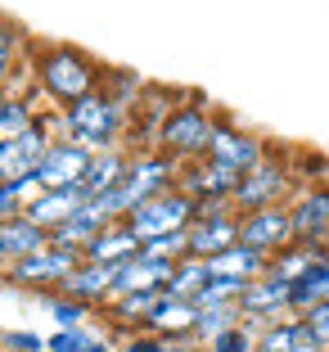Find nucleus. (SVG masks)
Returning a JSON list of instances; mask_svg holds the SVG:
<instances>
[{"label": "nucleus", "mask_w": 329, "mask_h": 352, "mask_svg": "<svg viewBox=\"0 0 329 352\" xmlns=\"http://www.w3.org/2000/svg\"><path fill=\"white\" fill-rule=\"evenodd\" d=\"M41 307L54 316V325H59V330H68V325H95V321H100V307H91V302H82V298H72V294H63V289L41 294Z\"/></svg>", "instance_id": "26"}, {"label": "nucleus", "mask_w": 329, "mask_h": 352, "mask_svg": "<svg viewBox=\"0 0 329 352\" xmlns=\"http://www.w3.org/2000/svg\"><path fill=\"white\" fill-rule=\"evenodd\" d=\"M212 126H216V109L207 104V95L198 91H181V100L172 104V113L158 126V145L163 154H172L176 163L185 167L194 158H207V145H212Z\"/></svg>", "instance_id": "4"}, {"label": "nucleus", "mask_w": 329, "mask_h": 352, "mask_svg": "<svg viewBox=\"0 0 329 352\" xmlns=\"http://www.w3.org/2000/svg\"><path fill=\"white\" fill-rule=\"evenodd\" d=\"M91 158L95 154L86 145H77V140L59 135V140L50 145V154L41 158V167H36V181H41V190H82Z\"/></svg>", "instance_id": "13"}, {"label": "nucleus", "mask_w": 329, "mask_h": 352, "mask_svg": "<svg viewBox=\"0 0 329 352\" xmlns=\"http://www.w3.org/2000/svg\"><path fill=\"white\" fill-rule=\"evenodd\" d=\"M82 204H86L82 190H41V195L27 204V212H23V217L36 221L41 230H59V226H63V221H68Z\"/></svg>", "instance_id": "23"}, {"label": "nucleus", "mask_w": 329, "mask_h": 352, "mask_svg": "<svg viewBox=\"0 0 329 352\" xmlns=\"http://www.w3.org/2000/svg\"><path fill=\"white\" fill-rule=\"evenodd\" d=\"M239 311H244V321L248 325H271L280 321V316H293V302H288V280L280 276H258L253 285L244 289V298H239Z\"/></svg>", "instance_id": "15"}, {"label": "nucleus", "mask_w": 329, "mask_h": 352, "mask_svg": "<svg viewBox=\"0 0 329 352\" xmlns=\"http://www.w3.org/2000/svg\"><path fill=\"white\" fill-rule=\"evenodd\" d=\"M36 113H41V104L32 100V95H10V91H0V140H10V135L27 131V126L36 122Z\"/></svg>", "instance_id": "28"}, {"label": "nucleus", "mask_w": 329, "mask_h": 352, "mask_svg": "<svg viewBox=\"0 0 329 352\" xmlns=\"http://www.w3.org/2000/svg\"><path fill=\"white\" fill-rule=\"evenodd\" d=\"M302 321H307V325H311V334H316V339L329 348V298H325V302H316L311 311H302Z\"/></svg>", "instance_id": "37"}, {"label": "nucleus", "mask_w": 329, "mask_h": 352, "mask_svg": "<svg viewBox=\"0 0 329 352\" xmlns=\"http://www.w3.org/2000/svg\"><path fill=\"white\" fill-rule=\"evenodd\" d=\"M0 348L5 352H50L45 334H32V330H0Z\"/></svg>", "instance_id": "36"}, {"label": "nucleus", "mask_w": 329, "mask_h": 352, "mask_svg": "<svg viewBox=\"0 0 329 352\" xmlns=\"http://www.w3.org/2000/svg\"><path fill=\"white\" fill-rule=\"evenodd\" d=\"M239 244L275 258L280 249L293 244V212L284 208H258V212H239Z\"/></svg>", "instance_id": "12"}, {"label": "nucleus", "mask_w": 329, "mask_h": 352, "mask_svg": "<svg viewBox=\"0 0 329 352\" xmlns=\"http://www.w3.org/2000/svg\"><path fill=\"white\" fill-rule=\"evenodd\" d=\"M298 154H288V149L271 145L266 158L258 167H248L239 176L235 186V208L239 212H258V208H284L293 204V195L302 190V176H298Z\"/></svg>", "instance_id": "5"}, {"label": "nucleus", "mask_w": 329, "mask_h": 352, "mask_svg": "<svg viewBox=\"0 0 329 352\" xmlns=\"http://www.w3.org/2000/svg\"><path fill=\"white\" fill-rule=\"evenodd\" d=\"M140 249H144L140 235H135L126 221H113V226H104L100 235L86 244L82 258H86V262H100V267H122V262H131Z\"/></svg>", "instance_id": "19"}, {"label": "nucleus", "mask_w": 329, "mask_h": 352, "mask_svg": "<svg viewBox=\"0 0 329 352\" xmlns=\"http://www.w3.org/2000/svg\"><path fill=\"white\" fill-rule=\"evenodd\" d=\"M258 352H325V343L311 334L302 316H280L258 330Z\"/></svg>", "instance_id": "17"}, {"label": "nucleus", "mask_w": 329, "mask_h": 352, "mask_svg": "<svg viewBox=\"0 0 329 352\" xmlns=\"http://www.w3.org/2000/svg\"><path fill=\"white\" fill-rule=\"evenodd\" d=\"M176 181H181V163H176L172 154H163V149H131V167H126L122 186L109 190V195H95V204L113 221H126L131 208L176 190Z\"/></svg>", "instance_id": "2"}, {"label": "nucleus", "mask_w": 329, "mask_h": 352, "mask_svg": "<svg viewBox=\"0 0 329 352\" xmlns=\"http://www.w3.org/2000/svg\"><path fill=\"white\" fill-rule=\"evenodd\" d=\"M50 352H117V339L109 325H68V330L45 334Z\"/></svg>", "instance_id": "24"}, {"label": "nucleus", "mask_w": 329, "mask_h": 352, "mask_svg": "<svg viewBox=\"0 0 329 352\" xmlns=\"http://www.w3.org/2000/svg\"><path fill=\"white\" fill-rule=\"evenodd\" d=\"M325 352H329V348H325Z\"/></svg>", "instance_id": "39"}, {"label": "nucleus", "mask_w": 329, "mask_h": 352, "mask_svg": "<svg viewBox=\"0 0 329 352\" xmlns=\"http://www.w3.org/2000/svg\"><path fill=\"white\" fill-rule=\"evenodd\" d=\"M126 126H131V109H126L122 100H113L104 86L91 91L86 100L59 109V135L86 145L91 154L113 149V145H126Z\"/></svg>", "instance_id": "3"}, {"label": "nucleus", "mask_w": 329, "mask_h": 352, "mask_svg": "<svg viewBox=\"0 0 329 352\" xmlns=\"http://www.w3.org/2000/svg\"><path fill=\"white\" fill-rule=\"evenodd\" d=\"M194 217H198V204L181 186H176V190H167V195L149 199V204L131 208V212H126V226L140 235V244H149V239H163V235H176V230H190V221H194Z\"/></svg>", "instance_id": "7"}, {"label": "nucleus", "mask_w": 329, "mask_h": 352, "mask_svg": "<svg viewBox=\"0 0 329 352\" xmlns=\"http://www.w3.org/2000/svg\"><path fill=\"white\" fill-rule=\"evenodd\" d=\"M54 140H59V109H41L27 131L0 140V181L36 176V167H41V158L50 154Z\"/></svg>", "instance_id": "6"}, {"label": "nucleus", "mask_w": 329, "mask_h": 352, "mask_svg": "<svg viewBox=\"0 0 329 352\" xmlns=\"http://www.w3.org/2000/svg\"><path fill=\"white\" fill-rule=\"evenodd\" d=\"M329 298V258L320 262V267H311L307 276H298L293 285H288V302H293V316H302V311H311L316 302Z\"/></svg>", "instance_id": "27"}, {"label": "nucleus", "mask_w": 329, "mask_h": 352, "mask_svg": "<svg viewBox=\"0 0 329 352\" xmlns=\"http://www.w3.org/2000/svg\"><path fill=\"white\" fill-rule=\"evenodd\" d=\"M325 258H329V249H320V244H288V249H280L275 258H271V276L293 285L298 276H307V271L320 267Z\"/></svg>", "instance_id": "25"}, {"label": "nucleus", "mask_w": 329, "mask_h": 352, "mask_svg": "<svg viewBox=\"0 0 329 352\" xmlns=\"http://www.w3.org/2000/svg\"><path fill=\"white\" fill-rule=\"evenodd\" d=\"M271 271V258L258 249H248V244H235V249H221L207 258V276L212 280H235V285H253L258 276Z\"/></svg>", "instance_id": "18"}, {"label": "nucleus", "mask_w": 329, "mask_h": 352, "mask_svg": "<svg viewBox=\"0 0 329 352\" xmlns=\"http://www.w3.org/2000/svg\"><path fill=\"white\" fill-rule=\"evenodd\" d=\"M113 280H117V267H100V262H86L82 258V262H77V271L63 280L59 289L104 311V307H109V298H113Z\"/></svg>", "instance_id": "20"}, {"label": "nucleus", "mask_w": 329, "mask_h": 352, "mask_svg": "<svg viewBox=\"0 0 329 352\" xmlns=\"http://www.w3.org/2000/svg\"><path fill=\"white\" fill-rule=\"evenodd\" d=\"M239 176H244V172L216 163V158H194V163L181 167V181H176V186L185 190L194 204H216V199H235Z\"/></svg>", "instance_id": "14"}, {"label": "nucleus", "mask_w": 329, "mask_h": 352, "mask_svg": "<svg viewBox=\"0 0 329 352\" xmlns=\"http://www.w3.org/2000/svg\"><path fill=\"white\" fill-rule=\"evenodd\" d=\"M239 244V208L235 199H216V204H198V217L190 221V253L194 258H212L221 249Z\"/></svg>", "instance_id": "10"}, {"label": "nucleus", "mask_w": 329, "mask_h": 352, "mask_svg": "<svg viewBox=\"0 0 329 352\" xmlns=\"http://www.w3.org/2000/svg\"><path fill=\"white\" fill-rule=\"evenodd\" d=\"M27 73H32L36 95L50 100V109H68V104L86 100L91 91H100L109 63H100L91 50L68 45V41H32Z\"/></svg>", "instance_id": "1"}, {"label": "nucleus", "mask_w": 329, "mask_h": 352, "mask_svg": "<svg viewBox=\"0 0 329 352\" xmlns=\"http://www.w3.org/2000/svg\"><path fill=\"white\" fill-rule=\"evenodd\" d=\"M117 352H172V343L154 330H131L117 339Z\"/></svg>", "instance_id": "35"}, {"label": "nucleus", "mask_w": 329, "mask_h": 352, "mask_svg": "<svg viewBox=\"0 0 329 352\" xmlns=\"http://www.w3.org/2000/svg\"><path fill=\"white\" fill-rule=\"evenodd\" d=\"M45 244H50V230H41L36 221H27V217L0 221V267H14V262L41 253Z\"/></svg>", "instance_id": "21"}, {"label": "nucleus", "mask_w": 329, "mask_h": 352, "mask_svg": "<svg viewBox=\"0 0 329 352\" xmlns=\"http://www.w3.org/2000/svg\"><path fill=\"white\" fill-rule=\"evenodd\" d=\"M126 167H131V149L126 145H113V149H100L86 167V181H82V195L95 199V195H109V190L122 186Z\"/></svg>", "instance_id": "22"}, {"label": "nucleus", "mask_w": 329, "mask_h": 352, "mask_svg": "<svg viewBox=\"0 0 329 352\" xmlns=\"http://www.w3.org/2000/svg\"><path fill=\"white\" fill-rule=\"evenodd\" d=\"M207 348H212V352H258V325L239 321V325H230V330L212 334Z\"/></svg>", "instance_id": "32"}, {"label": "nucleus", "mask_w": 329, "mask_h": 352, "mask_svg": "<svg viewBox=\"0 0 329 352\" xmlns=\"http://www.w3.org/2000/svg\"><path fill=\"white\" fill-rule=\"evenodd\" d=\"M140 253H144V258H158V262H181V258H190V230H176V235L149 239Z\"/></svg>", "instance_id": "33"}, {"label": "nucleus", "mask_w": 329, "mask_h": 352, "mask_svg": "<svg viewBox=\"0 0 329 352\" xmlns=\"http://www.w3.org/2000/svg\"><path fill=\"white\" fill-rule=\"evenodd\" d=\"M293 212V244H320L329 249V176L307 181L288 204Z\"/></svg>", "instance_id": "11"}, {"label": "nucleus", "mask_w": 329, "mask_h": 352, "mask_svg": "<svg viewBox=\"0 0 329 352\" xmlns=\"http://www.w3.org/2000/svg\"><path fill=\"white\" fill-rule=\"evenodd\" d=\"M144 330L163 334L167 343L194 339V330H198V302L194 298H172V294H163V302H158L154 316L144 321Z\"/></svg>", "instance_id": "16"}, {"label": "nucleus", "mask_w": 329, "mask_h": 352, "mask_svg": "<svg viewBox=\"0 0 329 352\" xmlns=\"http://www.w3.org/2000/svg\"><path fill=\"white\" fill-rule=\"evenodd\" d=\"M244 289H248V285H235V280H207L203 294H198L194 302H198V307H221V302H239Z\"/></svg>", "instance_id": "34"}, {"label": "nucleus", "mask_w": 329, "mask_h": 352, "mask_svg": "<svg viewBox=\"0 0 329 352\" xmlns=\"http://www.w3.org/2000/svg\"><path fill=\"white\" fill-rule=\"evenodd\" d=\"M32 50V41H27V32L19 28V23H10V19H0V91L10 86V77L19 73V59Z\"/></svg>", "instance_id": "30"}, {"label": "nucleus", "mask_w": 329, "mask_h": 352, "mask_svg": "<svg viewBox=\"0 0 329 352\" xmlns=\"http://www.w3.org/2000/svg\"><path fill=\"white\" fill-rule=\"evenodd\" d=\"M271 140L258 131H248L244 122H235L230 113H221L216 109V126H212V145H207V158H216V163L235 167V172H248V167H258L262 158H266Z\"/></svg>", "instance_id": "8"}, {"label": "nucleus", "mask_w": 329, "mask_h": 352, "mask_svg": "<svg viewBox=\"0 0 329 352\" xmlns=\"http://www.w3.org/2000/svg\"><path fill=\"white\" fill-rule=\"evenodd\" d=\"M77 262H82V253H77V249L45 244L41 253H32V258H23V262H14V267H5V280H10V285H23V289L50 294V289H59L63 280L77 271Z\"/></svg>", "instance_id": "9"}, {"label": "nucleus", "mask_w": 329, "mask_h": 352, "mask_svg": "<svg viewBox=\"0 0 329 352\" xmlns=\"http://www.w3.org/2000/svg\"><path fill=\"white\" fill-rule=\"evenodd\" d=\"M207 280H212L207 276V258H194V253H190V258H181L172 267V280H167L163 294H172V298H198Z\"/></svg>", "instance_id": "29"}, {"label": "nucleus", "mask_w": 329, "mask_h": 352, "mask_svg": "<svg viewBox=\"0 0 329 352\" xmlns=\"http://www.w3.org/2000/svg\"><path fill=\"white\" fill-rule=\"evenodd\" d=\"M172 352H212V348L198 343V339H181V343H172Z\"/></svg>", "instance_id": "38"}, {"label": "nucleus", "mask_w": 329, "mask_h": 352, "mask_svg": "<svg viewBox=\"0 0 329 352\" xmlns=\"http://www.w3.org/2000/svg\"><path fill=\"white\" fill-rule=\"evenodd\" d=\"M239 321H244L239 302H221V307H198V330H194V339H198V343H207L212 334L230 330V325H239Z\"/></svg>", "instance_id": "31"}]
</instances>
